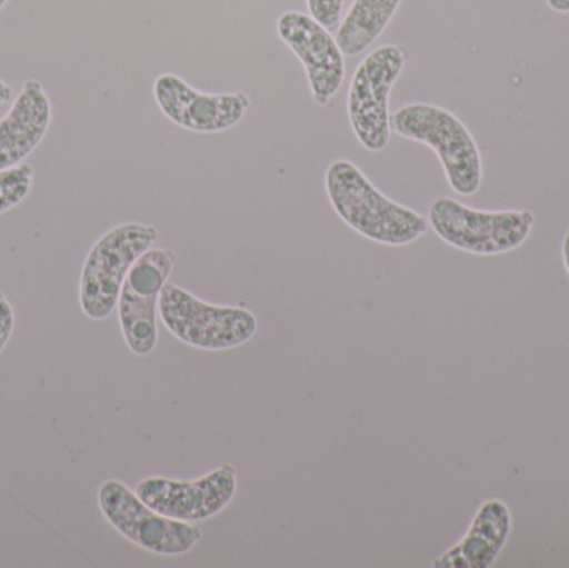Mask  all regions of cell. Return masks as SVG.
Returning <instances> with one entry per match:
<instances>
[{"instance_id": "obj_1", "label": "cell", "mask_w": 569, "mask_h": 568, "mask_svg": "<svg viewBox=\"0 0 569 568\" xmlns=\"http://www.w3.org/2000/svg\"><path fill=\"white\" fill-rule=\"evenodd\" d=\"M325 189L331 207L355 232L381 246L401 247L425 236L428 220L388 199L348 160L330 163Z\"/></svg>"}, {"instance_id": "obj_2", "label": "cell", "mask_w": 569, "mask_h": 568, "mask_svg": "<svg viewBox=\"0 0 569 568\" xmlns=\"http://www.w3.org/2000/svg\"><path fill=\"white\" fill-rule=\"evenodd\" d=\"M390 123L398 136L435 150L455 192L470 197L480 190L483 182L480 149L453 112L433 103H408L395 110Z\"/></svg>"}, {"instance_id": "obj_3", "label": "cell", "mask_w": 569, "mask_h": 568, "mask_svg": "<svg viewBox=\"0 0 569 568\" xmlns=\"http://www.w3.org/2000/svg\"><path fill=\"white\" fill-rule=\"evenodd\" d=\"M428 223L448 246L473 256L513 252L530 239L531 210H478L451 197H438L428 209Z\"/></svg>"}, {"instance_id": "obj_4", "label": "cell", "mask_w": 569, "mask_h": 568, "mask_svg": "<svg viewBox=\"0 0 569 568\" xmlns=\"http://www.w3.org/2000/svg\"><path fill=\"white\" fill-rule=\"evenodd\" d=\"M157 239L156 227L129 222L113 227L93 243L83 263L79 292L80 307L90 320L112 316L130 269Z\"/></svg>"}, {"instance_id": "obj_5", "label": "cell", "mask_w": 569, "mask_h": 568, "mask_svg": "<svg viewBox=\"0 0 569 568\" xmlns=\"http://www.w3.org/2000/svg\"><path fill=\"white\" fill-rule=\"evenodd\" d=\"M159 316L173 337L200 350L236 349L259 330V320L249 309L203 302L170 282L160 293Z\"/></svg>"}, {"instance_id": "obj_6", "label": "cell", "mask_w": 569, "mask_h": 568, "mask_svg": "<svg viewBox=\"0 0 569 568\" xmlns=\"http://www.w3.org/2000/svg\"><path fill=\"white\" fill-rule=\"evenodd\" d=\"M407 57L403 47L388 43L368 53L355 70L348 90V119L355 136L370 152H381L390 142L388 102Z\"/></svg>"}, {"instance_id": "obj_7", "label": "cell", "mask_w": 569, "mask_h": 568, "mask_svg": "<svg viewBox=\"0 0 569 568\" xmlns=\"http://www.w3.org/2000/svg\"><path fill=\"white\" fill-rule=\"evenodd\" d=\"M99 507L120 536L156 556H183L202 540L200 527L169 519L150 509L119 480H107L100 486Z\"/></svg>"}, {"instance_id": "obj_8", "label": "cell", "mask_w": 569, "mask_h": 568, "mask_svg": "<svg viewBox=\"0 0 569 568\" xmlns=\"http://www.w3.org/2000/svg\"><path fill=\"white\" fill-rule=\"evenodd\" d=\"M170 249H150L133 263L120 290L119 322L130 352L146 357L159 343V300L176 267Z\"/></svg>"}, {"instance_id": "obj_9", "label": "cell", "mask_w": 569, "mask_h": 568, "mask_svg": "<svg viewBox=\"0 0 569 568\" xmlns=\"http://www.w3.org/2000/svg\"><path fill=\"white\" fill-rule=\"evenodd\" d=\"M237 470L230 464L196 480L152 476L140 480L136 494L150 509L180 522H203L219 516L237 494Z\"/></svg>"}, {"instance_id": "obj_10", "label": "cell", "mask_w": 569, "mask_h": 568, "mask_svg": "<svg viewBox=\"0 0 569 568\" xmlns=\"http://www.w3.org/2000/svg\"><path fill=\"white\" fill-rule=\"evenodd\" d=\"M153 97L167 119L182 129L199 133H219L232 129L250 107L247 93L199 92L176 73L157 77Z\"/></svg>"}, {"instance_id": "obj_11", "label": "cell", "mask_w": 569, "mask_h": 568, "mask_svg": "<svg viewBox=\"0 0 569 568\" xmlns=\"http://www.w3.org/2000/svg\"><path fill=\"white\" fill-rule=\"evenodd\" d=\"M277 30L303 63L315 102L320 106L330 102L345 79L343 52L337 39L313 17L297 10L282 13Z\"/></svg>"}, {"instance_id": "obj_12", "label": "cell", "mask_w": 569, "mask_h": 568, "mask_svg": "<svg viewBox=\"0 0 569 568\" xmlns=\"http://www.w3.org/2000/svg\"><path fill=\"white\" fill-rule=\"evenodd\" d=\"M52 103L39 80H27L9 112L0 119V170L20 166L46 137Z\"/></svg>"}, {"instance_id": "obj_13", "label": "cell", "mask_w": 569, "mask_h": 568, "mask_svg": "<svg viewBox=\"0 0 569 568\" xmlns=\"http://www.w3.org/2000/svg\"><path fill=\"white\" fill-rule=\"evenodd\" d=\"M511 534V512L500 499L487 500L471 520L460 542L438 557L435 568H490Z\"/></svg>"}, {"instance_id": "obj_14", "label": "cell", "mask_w": 569, "mask_h": 568, "mask_svg": "<svg viewBox=\"0 0 569 568\" xmlns=\"http://www.w3.org/2000/svg\"><path fill=\"white\" fill-rule=\"evenodd\" d=\"M400 3L401 0H355L335 37L343 56H360L373 46L393 19Z\"/></svg>"}, {"instance_id": "obj_15", "label": "cell", "mask_w": 569, "mask_h": 568, "mask_svg": "<svg viewBox=\"0 0 569 568\" xmlns=\"http://www.w3.org/2000/svg\"><path fill=\"white\" fill-rule=\"evenodd\" d=\"M32 183L33 169L29 163L0 170V216L22 203L32 190Z\"/></svg>"}, {"instance_id": "obj_16", "label": "cell", "mask_w": 569, "mask_h": 568, "mask_svg": "<svg viewBox=\"0 0 569 568\" xmlns=\"http://www.w3.org/2000/svg\"><path fill=\"white\" fill-rule=\"evenodd\" d=\"M310 16L328 30L335 29L340 22L343 0H307Z\"/></svg>"}, {"instance_id": "obj_17", "label": "cell", "mask_w": 569, "mask_h": 568, "mask_svg": "<svg viewBox=\"0 0 569 568\" xmlns=\"http://www.w3.org/2000/svg\"><path fill=\"white\" fill-rule=\"evenodd\" d=\"M13 332V309L7 297L0 292V352L6 349Z\"/></svg>"}, {"instance_id": "obj_18", "label": "cell", "mask_w": 569, "mask_h": 568, "mask_svg": "<svg viewBox=\"0 0 569 568\" xmlns=\"http://www.w3.org/2000/svg\"><path fill=\"white\" fill-rule=\"evenodd\" d=\"M547 3L555 12L569 13V0H547Z\"/></svg>"}, {"instance_id": "obj_19", "label": "cell", "mask_w": 569, "mask_h": 568, "mask_svg": "<svg viewBox=\"0 0 569 568\" xmlns=\"http://www.w3.org/2000/svg\"><path fill=\"white\" fill-rule=\"evenodd\" d=\"M12 87L7 86V83L0 79V107H2L3 103L10 102V100H12Z\"/></svg>"}, {"instance_id": "obj_20", "label": "cell", "mask_w": 569, "mask_h": 568, "mask_svg": "<svg viewBox=\"0 0 569 568\" xmlns=\"http://www.w3.org/2000/svg\"><path fill=\"white\" fill-rule=\"evenodd\" d=\"M561 252H563L565 269H567V272L569 276V229H568L567 236H565L563 247H561Z\"/></svg>"}, {"instance_id": "obj_21", "label": "cell", "mask_w": 569, "mask_h": 568, "mask_svg": "<svg viewBox=\"0 0 569 568\" xmlns=\"http://www.w3.org/2000/svg\"><path fill=\"white\" fill-rule=\"evenodd\" d=\"M7 3V0H0V10L3 9V6H6Z\"/></svg>"}]
</instances>
